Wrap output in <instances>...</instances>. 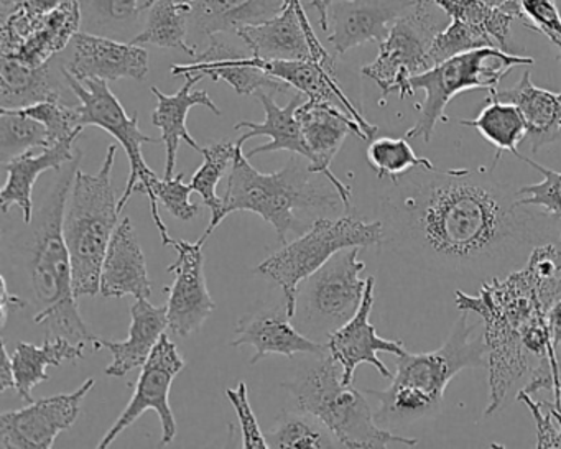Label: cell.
Wrapping results in <instances>:
<instances>
[{"label": "cell", "instance_id": "cell-55", "mask_svg": "<svg viewBox=\"0 0 561 449\" xmlns=\"http://www.w3.org/2000/svg\"><path fill=\"white\" fill-rule=\"evenodd\" d=\"M554 405H557V403H554Z\"/></svg>", "mask_w": 561, "mask_h": 449}, {"label": "cell", "instance_id": "cell-4", "mask_svg": "<svg viewBox=\"0 0 561 449\" xmlns=\"http://www.w3.org/2000/svg\"><path fill=\"white\" fill-rule=\"evenodd\" d=\"M81 156L75 160L68 173L58 180L48 196L37 229L28 270L32 288L42 310L35 314L37 324H47L50 336H61L71 343H94L96 336L90 333L81 318L73 287V265L70 249L64 234L65 208L73 185L75 173Z\"/></svg>", "mask_w": 561, "mask_h": 449}, {"label": "cell", "instance_id": "cell-8", "mask_svg": "<svg viewBox=\"0 0 561 449\" xmlns=\"http://www.w3.org/2000/svg\"><path fill=\"white\" fill-rule=\"evenodd\" d=\"M534 58L505 54L499 48H479L466 51L435 65L432 70L412 78L413 91H425V101L420 104V116L415 126L407 133V139H422L428 143L439 123H446L449 101L465 91L488 90L497 93L501 81L515 67H531Z\"/></svg>", "mask_w": 561, "mask_h": 449}, {"label": "cell", "instance_id": "cell-44", "mask_svg": "<svg viewBox=\"0 0 561 449\" xmlns=\"http://www.w3.org/2000/svg\"><path fill=\"white\" fill-rule=\"evenodd\" d=\"M524 12V27L538 32L558 50L561 61V14L554 0H518Z\"/></svg>", "mask_w": 561, "mask_h": 449}, {"label": "cell", "instance_id": "cell-29", "mask_svg": "<svg viewBox=\"0 0 561 449\" xmlns=\"http://www.w3.org/2000/svg\"><path fill=\"white\" fill-rule=\"evenodd\" d=\"M505 103H512L520 111L527 126V140L531 152L557 142L561 137V93L541 90L531 83L530 71L512 90L491 94Z\"/></svg>", "mask_w": 561, "mask_h": 449}, {"label": "cell", "instance_id": "cell-34", "mask_svg": "<svg viewBox=\"0 0 561 449\" xmlns=\"http://www.w3.org/2000/svg\"><path fill=\"white\" fill-rule=\"evenodd\" d=\"M236 149H238V143L228 142V140L203 147L202 166L193 173L192 182H190L193 192L198 193L203 203L211 209V221H209L205 234L199 239L202 242L208 241L215 229L228 218L225 211V202L219 198L216 189H218L219 182L225 179L226 173L231 172Z\"/></svg>", "mask_w": 561, "mask_h": 449}, {"label": "cell", "instance_id": "cell-18", "mask_svg": "<svg viewBox=\"0 0 561 449\" xmlns=\"http://www.w3.org/2000/svg\"><path fill=\"white\" fill-rule=\"evenodd\" d=\"M416 0H334L330 8L334 57H343L353 48L369 42L386 41L390 28Z\"/></svg>", "mask_w": 561, "mask_h": 449}, {"label": "cell", "instance_id": "cell-11", "mask_svg": "<svg viewBox=\"0 0 561 449\" xmlns=\"http://www.w3.org/2000/svg\"><path fill=\"white\" fill-rule=\"evenodd\" d=\"M360 247L337 252L305 284V310L314 326L330 336L351 320L366 293L367 278L360 277L366 264L359 261Z\"/></svg>", "mask_w": 561, "mask_h": 449}, {"label": "cell", "instance_id": "cell-3", "mask_svg": "<svg viewBox=\"0 0 561 449\" xmlns=\"http://www.w3.org/2000/svg\"><path fill=\"white\" fill-rule=\"evenodd\" d=\"M238 143L234 162L229 172L225 202L226 216L236 211H251L261 216L277 232L278 242L285 244L288 232H305L310 229L301 215L310 216L313 221L327 218L328 212H336L343 206L340 193L328 192L318 185L310 169V162L304 163L301 156L274 173L257 172L242 152Z\"/></svg>", "mask_w": 561, "mask_h": 449}, {"label": "cell", "instance_id": "cell-49", "mask_svg": "<svg viewBox=\"0 0 561 449\" xmlns=\"http://www.w3.org/2000/svg\"><path fill=\"white\" fill-rule=\"evenodd\" d=\"M0 285H2V288H0V324H2V327H5V324H8L9 314H11V310L24 308L25 301L21 300L18 295L12 293V291L9 290V285L8 280H5V277L0 278Z\"/></svg>", "mask_w": 561, "mask_h": 449}, {"label": "cell", "instance_id": "cell-27", "mask_svg": "<svg viewBox=\"0 0 561 449\" xmlns=\"http://www.w3.org/2000/svg\"><path fill=\"white\" fill-rule=\"evenodd\" d=\"M60 68L55 58L44 67L34 68L18 58L0 55V107L22 110L44 101H65L77 106L80 100L67 97L70 84L65 74L58 80Z\"/></svg>", "mask_w": 561, "mask_h": 449}, {"label": "cell", "instance_id": "cell-45", "mask_svg": "<svg viewBox=\"0 0 561 449\" xmlns=\"http://www.w3.org/2000/svg\"><path fill=\"white\" fill-rule=\"evenodd\" d=\"M518 402L525 403L537 426L535 448H561V406L554 402H534V396L518 392Z\"/></svg>", "mask_w": 561, "mask_h": 449}, {"label": "cell", "instance_id": "cell-5", "mask_svg": "<svg viewBox=\"0 0 561 449\" xmlns=\"http://www.w3.org/2000/svg\"><path fill=\"white\" fill-rule=\"evenodd\" d=\"M282 387L294 395L298 408L320 419L343 448L419 445V439L396 435L376 422L366 396L353 383L343 382V367L331 353L318 356L317 362Z\"/></svg>", "mask_w": 561, "mask_h": 449}, {"label": "cell", "instance_id": "cell-16", "mask_svg": "<svg viewBox=\"0 0 561 449\" xmlns=\"http://www.w3.org/2000/svg\"><path fill=\"white\" fill-rule=\"evenodd\" d=\"M374 293H376V277H369L366 293L357 313L328 336V349L343 367L344 383H353L354 372L360 364H370L376 367L380 376L392 379L393 373L379 359V353L392 354L397 357L407 354L402 341L383 339L370 324Z\"/></svg>", "mask_w": 561, "mask_h": 449}, {"label": "cell", "instance_id": "cell-32", "mask_svg": "<svg viewBox=\"0 0 561 449\" xmlns=\"http://www.w3.org/2000/svg\"><path fill=\"white\" fill-rule=\"evenodd\" d=\"M81 31L119 42H133L144 31L150 0H80Z\"/></svg>", "mask_w": 561, "mask_h": 449}, {"label": "cell", "instance_id": "cell-1", "mask_svg": "<svg viewBox=\"0 0 561 449\" xmlns=\"http://www.w3.org/2000/svg\"><path fill=\"white\" fill-rule=\"evenodd\" d=\"M382 212L383 242L446 277L508 274L537 245L561 238V219L524 205L485 169H416L393 180Z\"/></svg>", "mask_w": 561, "mask_h": 449}, {"label": "cell", "instance_id": "cell-33", "mask_svg": "<svg viewBox=\"0 0 561 449\" xmlns=\"http://www.w3.org/2000/svg\"><path fill=\"white\" fill-rule=\"evenodd\" d=\"M190 15H192V2L156 0L147 14L144 31L134 38L133 44L175 48L195 58L198 51L190 45L188 41Z\"/></svg>", "mask_w": 561, "mask_h": 449}, {"label": "cell", "instance_id": "cell-47", "mask_svg": "<svg viewBox=\"0 0 561 449\" xmlns=\"http://www.w3.org/2000/svg\"><path fill=\"white\" fill-rule=\"evenodd\" d=\"M540 390L553 392V402L561 406V344L554 347L551 356L545 357L537 364L530 372L527 385L520 392L534 396Z\"/></svg>", "mask_w": 561, "mask_h": 449}, {"label": "cell", "instance_id": "cell-10", "mask_svg": "<svg viewBox=\"0 0 561 449\" xmlns=\"http://www.w3.org/2000/svg\"><path fill=\"white\" fill-rule=\"evenodd\" d=\"M61 70H64L71 91L80 100L78 111H80L81 126H94L106 130L119 142L129 159L130 173L126 189L119 199V211L123 212V209L126 208L133 193H146L149 198L152 185L159 180V176L147 165L142 147L146 143L159 142V140L146 136L140 130L139 114L134 113L133 116H129L126 113L116 94L111 91L107 81L98 80V78L80 81L64 65H61Z\"/></svg>", "mask_w": 561, "mask_h": 449}, {"label": "cell", "instance_id": "cell-23", "mask_svg": "<svg viewBox=\"0 0 561 449\" xmlns=\"http://www.w3.org/2000/svg\"><path fill=\"white\" fill-rule=\"evenodd\" d=\"M285 9L284 0H192L188 41L198 42L213 35L238 34L251 25L264 24Z\"/></svg>", "mask_w": 561, "mask_h": 449}, {"label": "cell", "instance_id": "cell-35", "mask_svg": "<svg viewBox=\"0 0 561 449\" xmlns=\"http://www.w3.org/2000/svg\"><path fill=\"white\" fill-rule=\"evenodd\" d=\"M465 127L478 130L495 150L494 166L501 160L502 152L518 153V147L527 139V126L520 111L512 103L491 96L488 106L472 120H459ZM492 166V170H494Z\"/></svg>", "mask_w": 561, "mask_h": 449}, {"label": "cell", "instance_id": "cell-30", "mask_svg": "<svg viewBox=\"0 0 561 449\" xmlns=\"http://www.w3.org/2000/svg\"><path fill=\"white\" fill-rule=\"evenodd\" d=\"M81 25L80 0H64L54 12L37 22L32 34L14 54L5 57L18 58L34 68L44 67L73 42L81 32Z\"/></svg>", "mask_w": 561, "mask_h": 449}, {"label": "cell", "instance_id": "cell-17", "mask_svg": "<svg viewBox=\"0 0 561 449\" xmlns=\"http://www.w3.org/2000/svg\"><path fill=\"white\" fill-rule=\"evenodd\" d=\"M71 58L64 65L77 80L144 81L149 74V54L142 45L78 32Z\"/></svg>", "mask_w": 561, "mask_h": 449}, {"label": "cell", "instance_id": "cell-12", "mask_svg": "<svg viewBox=\"0 0 561 449\" xmlns=\"http://www.w3.org/2000/svg\"><path fill=\"white\" fill-rule=\"evenodd\" d=\"M185 366L176 344L163 334L140 370L133 399L111 426L110 431L101 439L98 448H110L117 436L133 426L147 410H153L159 415L160 425H162L160 445H170L176 436V419L170 405V390H172L173 380L185 369Z\"/></svg>", "mask_w": 561, "mask_h": 449}, {"label": "cell", "instance_id": "cell-36", "mask_svg": "<svg viewBox=\"0 0 561 449\" xmlns=\"http://www.w3.org/2000/svg\"><path fill=\"white\" fill-rule=\"evenodd\" d=\"M301 412V410H300ZM268 449L340 448L333 433L310 413L285 412L265 435Z\"/></svg>", "mask_w": 561, "mask_h": 449}, {"label": "cell", "instance_id": "cell-48", "mask_svg": "<svg viewBox=\"0 0 561 449\" xmlns=\"http://www.w3.org/2000/svg\"><path fill=\"white\" fill-rule=\"evenodd\" d=\"M64 0H0V21L21 15L31 27H35L41 19L54 12Z\"/></svg>", "mask_w": 561, "mask_h": 449}, {"label": "cell", "instance_id": "cell-42", "mask_svg": "<svg viewBox=\"0 0 561 449\" xmlns=\"http://www.w3.org/2000/svg\"><path fill=\"white\" fill-rule=\"evenodd\" d=\"M21 111L47 127L50 147L64 140L78 139L84 129L81 126L78 104L73 106L65 101H44L34 106L22 107Z\"/></svg>", "mask_w": 561, "mask_h": 449}, {"label": "cell", "instance_id": "cell-20", "mask_svg": "<svg viewBox=\"0 0 561 449\" xmlns=\"http://www.w3.org/2000/svg\"><path fill=\"white\" fill-rule=\"evenodd\" d=\"M290 320L285 303L277 310L245 314L236 324V337L231 341V346L255 347V356L249 362L251 366L271 354H280L291 359L295 354L324 356L330 353L328 344L317 343L305 336L297 327L291 326Z\"/></svg>", "mask_w": 561, "mask_h": 449}, {"label": "cell", "instance_id": "cell-37", "mask_svg": "<svg viewBox=\"0 0 561 449\" xmlns=\"http://www.w3.org/2000/svg\"><path fill=\"white\" fill-rule=\"evenodd\" d=\"M50 147L48 130L44 124L27 116L21 110L0 107V159L2 163L28 150Z\"/></svg>", "mask_w": 561, "mask_h": 449}, {"label": "cell", "instance_id": "cell-28", "mask_svg": "<svg viewBox=\"0 0 561 449\" xmlns=\"http://www.w3.org/2000/svg\"><path fill=\"white\" fill-rule=\"evenodd\" d=\"M254 96L261 101L262 107H264V123L242 120V123L236 124V130H248L238 142L244 146L248 140L261 136L271 137V142L265 143V146L255 147L254 150L245 153L248 159L259 156V153L287 150V152L297 153V156H301L305 160H308L307 143H305L300 120H298L297 117V110L304 104L301 93L297 91L294 97H291L290 103L285 107L278 106L274 97H272V94L264 93V91H257Z\"/></svg>", "mask_w": 561, "mask_h": 449}, {"label": "cell", "instance_id": "cell-41", "mask_svg": "<svg viewBox=\"0 0 561 449\" xmlns=\"http://www.w3.org/2000/svg\"><path fill=\"white\" fill-rule=\"evenodd\" d=\"M479 48L499 47L488 32L472 27L458 19H453L451 24L439 31L433 38L430 55H432L433 64L438 65L449 58L466 54V51L479 50Z\"/></svg>", "mask_w": 561, "mask_h": 449}, {"label": "cell", "instance_id": "cell-40", "mask_svg": "<svg viewBox=\"0 0 561 449\" xmlns=\"http://www.w3.org/2000/svg\"><path fill=\"white\" fill-rule=\"evenodd\" d=\"M367 162L379 179L397 180L416 169H435L428 159L415 153L405 139L379 137L367 147Z\"/></svg>", "mask_w": 561, "mask_h": 449}, {"label": "cell", "instance_id": "cell-14", "mask_svg": "<svg viewBox=\"0 0 561 449\" xmlns=\"http://www.w3.org/2000/svg\"><path fill=\"white\" fill-rule=\"evenodd\" d=\"M205 242L175 241L172 239L170 247L175 249V264L167 268L169 274L175 275L169 290V327L180 337L192 336L202 330L213 311L216 310L215 300L209 295L205 275Z\"/></svg>", "mask_w": 561, "mask_h": 449}, {"label": "cell", "instance_id": "cell-31", "mask_svg": "<svg viewBox=\"0 0 561 449\" xmlns=\"http://www.w3.org/2000/svg\"><path fill=\"white\" fill-rule=\"evenodd\" d=\"M87 343H71L67 337L50 336L44 344H32L21 341L12 353L15 372V390L21 399L32 403V390L38 383L47 382L50 376L47 367H60L65 360L83 359Z\"/></svg>", "mask_w": 561, "mask_h": 449}, {"label": "cell", "instance_id": "cell-22", "mask_svg": "<svg viewBox=\"0 0 561 449\" xmlns=\"http://www.w3.org/2000/svg\"><path fill=\"white\" fill-rule=\"evenodd\" d=\"M182 77L185 78V84L173 96H167L159 88H150L153 96L159 101L152 113V124L162 130L160 142L165 143L167 150L165 176L163 179H173L180 142H185L186 146L202 153L203 147L198 146V142L190 136L188 127H186V117H188L190 111L195 106H203L216 116H221V111L216 106L208 91H193L195 84L205 77L199 73H183Z\"/></svg>", "mask_w": 561, "mask_h": 449}, {"label": "cell", "instance_id": "cell-26", "mask_svg": "<svg viewBox=\"0 0 561 449\" xmlns=\"http://www.w3.org/2000/svg\"><path fill=\"white\" fill-rule=\"evenodd\" d=\"M301 0H290V4L264 24L242 28L236 37L244 42L254 57L264 60H313L308 42Z\"/></svg>", "mask_w": 561, "mask_h": 449}, {"label": "cell", "instance_id": "cell-52", "mask_svg": "<svg viewBox=\"0 0 561 449\" xmlns=\"http://www.w3.org/2000/svg\"><path fill=\"white\" fill-rule=\"evenodd\" d=\"M484 2L492 5V8L502 9V11L511 14L515 21H520V24H524V12H522L518 0H484Z\"/></svg>", "mask_w": 561, "mask_h": 449}, {"label": "cell", "instance_id": "cell-39", "mask_svg": "<svg viewBox=\"0 0 561 449\" xmlns=\"http://www.w3.org/2000/svg\"><path fill=\"white\" fill-rule=\"evenodd\" d=\"M192 186L183 183V173L173 176V179H159L152 185V193H150V215H152L153 222L159 229L160 238L165 245L172 244V238L169 235L165 222L159 212V202L165 206L167 211L173 218L180 221H193V219L202 216V208L198 205H193L190 195H192Z\"/></svg>", "mask_w": 561, "mask_h": 449}, {"label": "cell", "instance_id": "cell-15", "mask_svg": "<svg viewBox=\"0 0 561 449\" xmlns=\"http://www.w3.org/2000/svg\"><path fill=\"white\" fill-rule=\"evenodd\" d=\"M297 117L300 120L305 143H307L310 169L318 175H323L331 183V186L340 193L344 208L350 209L351 188L333 175L331 162L340 152L350 134H356L359 139L367 140V142H369V137L350 114L344 113L340 107L330 106V104H317L307 100L298 107Z\"/></svg>", "mask_w": 561, "mask_h": 449}, {"label": "cell", "instance_id": "cell-54", "mask_svg": "<svg viewBox=\"0 0 561 449\" xmlns=\"http://www.w3.org/2000/svg\"><path fill=\"white\" fill-rule=\"evenodd\" d=\"M554 244H557V249H558V252H560V257H561V238H560V241L554 242Z\"/></svg>", "mask_w": 561, "mask_h": 449}, {"label": "cell", "instance_id": "cell-51", "mask_svg": "<svg viewBox=\"0 0 561 449\" xmlns=\"http://www.w3.org/2000/svg\"><path fill=\"white\" fill-rule=\"evenodd\" d=\"M548 327H550L551 346H560L561 344V298L551 304L547 313Z\"/></svg>", "mask_w": 561, "mask_h": 449}, {"label": "cell", "instance_id": "cell-46", "mask_svg": "<svg viewBox=\"0 0 561 449\" xmlns=\"http://www.w3.org/2000/svg\"><path fill=\"white\" fill-rule=\"evenodd\" d=\"M226 396L234 406L236 415H238L242 431V446L268 449L267 439H265L251 402H249L248 383L239 382L238 389H226Z\"/></svg>", "mask_w": 561, "mask_h": 449}, {"label": "cell", "instance_id": "cell-9", "mask_svg": "<svg viewBox=\"0 0 561 449\" xmlns=\"http://www.w3.org/2000/svg\"><path fill=\"white\" fill-rule=\"evenodd\" d=\"M446 15L435 0H416L415 4L396 21L386 41L379 44V55L363 68V74L382 91V96L397 93L399 100L412 96V78L435 67L430 48L433 38L443 31Z\"/></svg>", "mask_w": 561, "mask_h": 449}, {"label": "cell", "instance_id": "cell-19", "mask_svg": "<svg viewBox=\"0 0 561 449\" xmlns=\"http://www.w3.org/2000/svg\"><path fill=\"white\" fill-rule=\"evenodd\" d=\"M252 51H242L225 41L221 35H213L209 38V47L203 54L195 57L190 65H173V77H182L183 73H199L211 78V81H225L239 96H251L257 91H274L278 94L291 93L294 88L278 78L272 77L267 71L259 67L245 64V58L251 57Z\"/></svg>", "mask_w": 561, "mask_h": 449}, {"label": "cell", "instance_id": "cell-13", "mask_svg": "<svg viewBox=\"0 0 561 449\" xmlns=\"http://www.w3.org/2000/svg\"><path fill=\"white\" fill-rule=\"evenodd\" d=\"M96 385L90 377L80 389L71 393L41 399L25 408L5 412L0 415V448L2 449H50L60 433L67 431L77 423L81 403Z\"/></svg>", "mask_w": 561, "mask_h": 449}, {"label": "cell", "instance_id": "cell-38", "mask_svg": "<svg viewBox=\"0 0 561 449\" xmlns=\"http://www.w3.org/2000/svg\"><path fill=\"white\" fill-rule=\"evenodd\" d=\"M435 4L448 15L449 19H458L472 27L488 32L501 50L511 41L512 22L511 14L502 9L485 4L484 0H435Z\"/></svg>", "mask_w": 561, "mask_h": 449}, {"label": "cell", "instance_id": "cell-50", "mask_svg": "<svg viewBox=\"0 0 561 449\" xmlns=\"http://www.w3.org/2000/svg\"><path fill=\"white\" fill-rule=\"evenodd\" d=\"M15 389L14 364H12V354H9L8 346L2 341V366H0V392Z\"/></svg>", "mask_w": 561, "mask_h": 449}, {"label": "cell", "instance_id": "cell-43", "mask_svg": "<svg viewBox=\"0 0 561 449\" xmlns=\"http://www.w3.org/2000/svg\"><path fill=\"white\" fill-rule=\"evenodd\" d=\"M515 157L522 160V162L527 163V165H530L531 169L537 170V172L543 176L540 183L522 186L520 189H517L518 195H520V202L524 203V205L535 206V208L541 209V211L561 219V172L547 169V166L540 165V163L522 156L520 152Z\"/></svg>", "mask_w": 561, "mask_h": 449}, {"label": "cell", "instance_id": "cell-25", "mask_svg": "<svg viewBox=\"0 0 561 449\" xmlns=\"http://www.w3.org/2000/svg\"><path fill=\"white\" fill-rule=\"evenodd\" d=\"M169 327V310L165 307H153L149 298H139L130 308L129 337L126 341H94L96 349H107L113 362L106 367V376L124 377L139 369L149 359L153 347Z\"/></svg>", "mask_w": 561, "mask_h": 449}, {"label": "cell", "instance_id": "cell-21", "mask_svg": "<svg viewBox=\"0 0 561 449\" xmlns=\"http://www.w3.org/2000/svg\"><path fill=\"white\" fill-rule=\"evenodd\" d=\"M101 295L104 298L152 297V281L147 270L146 254L137 238L133 219L124 218L117 225L101 268Z\"/></svg>", "mask_w": 561, "mask_h": 449}, {"label": "cell", "instance_id": "cell-24", "mask_svg": "<svg viewBox=\"0 0 561 449\" xmlns=\"http://www.w3.org/2000/svg\"><path fill=\"white\" fill-rule=\"evenodd\" d=\"M75 142L77 139H68L47 149L28 150L2 163L8 172V182L0 193L2 211L9 212V209L18 206L25 225H31L34 218L35 183L48 170H61V166L73 163L80 157V153L73 152Z\"/></svg>", "mask_w": 561, "mask_h": 449}, {"label": "cell", "instance_id": "cell-2", "mask_svg": "<svg viewBox=\"0 0 561 449\" xmlns=\"http://www.w3.org/2000/svg\"><path fill=\"white\" fill-rule=\"evenodd\" d=\"M485 354L488 347L484 336L478 334V324L469 323L462 314L442 347L397 357L392 383L383 390H366L377 400L376 422L382 428H399L438 412L449 382L462 370L488 366Z\"/></svg>", "mask_w": 561, "mask_h": 449}, {"label": "cell", "instance_id": "cell-6", "mask_svg": "<svg viewBox=\"0 0 561 449\" xmlns=\"http://www.w3.org/2000/svg\"><path fill=\"white\" fill-rule=\"evenodd\" d=\"M116 152V143H111L96 175L78 166L65 208L64 234L70 249L77 298L100 293L101 268L119 225V202L113 186Z\"/></svg>", "mask_w": 561, "mask_h": 449}, {"label": "cell", "instance_id": "cell-7", "mask_svg": "<svg viewBox=\"0 0 561 449\" xmlns=\"http://www.w3.org/2000/svg\"><path fill=\"white\" fill-rule=\"evenodd\" d=\"M383 242L382 221L351 218H318L300 238L285 244L254 268L284 291L288 316L297 313L298 288L337 252L373 247Z\"/></svg>", "mask_w": 561, "mask_h": 449}, {"label": "cell", "instance_id": "cell-53", "mask_svg": "<svg viewBox=\"0 0 561 449\" xmlns=\"http://www.w3.org/2000/svg\"><path fill=\"white\" fill-rule=\"evenodd\" d=\"M334 0H310L308 9H314L320 14L321 31H330V8Z\"/></svg>", "mask_w": 561, "mask_h": 449}]
</instances>
